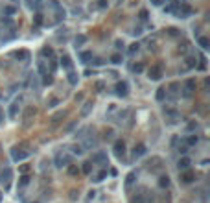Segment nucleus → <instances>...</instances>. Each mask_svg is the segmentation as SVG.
Returning <instances> with one entry per match:
<instances>
[{"label": "nucleus", "instance_id": "4468645a", "mask_svg": "<svg viewBox=\"0 0 210 203\" xmlns=\"http://www.w3.org/2000/svg\"><path fill=\"white\" fill-rule=\"evenodd\" d=\"M159 185H161L162 188H164V186H168V185H170V179H168V175H162V177H161V181H159Z\"/></svg>", "mask_w": 210, "mask_h": 203}, {"label": "nucleus", "instance_id": "412c9836", "mask_svg": "<svg viewBox=\"0 0 210 203\" xmlns=\"http://www.w3.org/2000/svg\"><path fill=\"white\" fill-rule=\"evenodd\" d=\"M83 172L85 174H91V162H83Z\"/></svg>", "mask_w": 210, "mask_h": 203}, {"label": "nucleus", "instance_id": "dca6fc26", "mask_svg": "<svg viewBox=\"0 0 210 203\" xmlns=\"http://www.w3.org/2000/svg\"><path fill=\"white\" fill-rule=\"evenodd\" d=\"M17 107H19V102H15V104L11 105V109H9V115H11V118L15 115H17Z\"/></svg>", "mask_w": 210, "mask_h": 203}, {"label": "nucleus", "instance_id": "cd10ccee", "mask_svg": "<svg viewBox=\"0 0 210 203\" xmlns=\"http://www.w3.org/2000/svg\"><path fill=\"white\" fill-rule=\"evenodd\" d=\"M133 70H135V72H142V70H144V65H135Z\"/></svg>", "mask_w": 210, "mask_h": 203}, {"label": "nucleus", "instance_id": "e433bc0d", "mask_svg": "<svg viewBox=\"0 0 210 203\" xmlns=\"http://www.w3.org/2000/svg\"><path fill=\"white\" fill-rule=\"evenodd\" d=\"M0 120H2V111H0Z\"/></svg>", "mask_w": 210, "mask_h": 203}, {"label": "nucleus", "instance_id": "423d86ee", "mask_svg": "<svg viewBox=\"0 0 210 203\" xmlns=\"http://www.w3.org/2000/svg\"><path fill=\"white\" fill-rule=\"evenodd\" d=\"M146 146H144V144H138L137 146V148H135V157H140V155H144V153H146Z\"/></svg>", "mask_w": 210, "mask_h": 203}, {"label": "nucleus", "instance_id": "20e7f679", "mask_svg": "<svg viewBox=\"0 0 210 203\" xmlns=\"http://www.w3.org/2000/svg\"><path fill=\"white\" fill-rule=\"evenodd\" d=\"M61 67H63V68L72 70V61H70L68 55H63V57H61Z\"/></svg>", "mask_w": 210, "mask_h": 203}, {"label": "nucleus", "instance_id": "9b49d317", "mask_svg": "<svg viewBox=\"0 0 210 203\" xmlns=\"http://www.w3.org/2000/svg\"><path fill=\"white\" fill-rule=\"evenodd\" d=\"M122 61H124V57H122V55H120V54H114L113 57H111V63H114V65L122 63Z\"/></svg>", "mask_w": 210, "mask_h": 203}, {"label": "nucleus", "instance_id": "ddd939ff", "mask_svg": "<svg viewBox=\"0 0 210 203\" xmlns=\"http://www.w3.org/2000/svg\"><path fill=\"white\" fill-rule=\"evenodd\" d=\"M28 183H30V175H22L21 181H19V186H26Z\"/></svg>", "mask_w": 210, "mask_h": 203}, {"label": "nucleus", "instance_id": "7c9ffc66", "mask_svg": "<svg viewBox=\"0 0 210 203\" xmlns=\"http://www.w3.org/2000/svg\"><path fill=\"white\" fill-rule=\"evenodd\" d=\"M186 151H188V148H186V146H183V148H179V153H183V155H184Z\"/></svg>", "mask_w": 210, "mask_h": 203}, {"label": "nucleus", "instance_id": "0eeeda50", "mask_svg": "<svg viewBox=\"0 0 210 203\" xmlns=\"http://www.w3.org/2000/svg\"><path fill=\"white\" fill-rule=\"evenodd\" d=\"M164 98H166V89H164V87H161V89L157 90V100H159V102H162Z\"/></svg>", "mask_w": 210, "mask_h": 203}, {"label": "nucleus", "instance_id": "c756f323", "mask_svg": "<svg viewBox=\"0 0 210 203\" xmlns=\"http://www.w3.org/2000/svg\"><path fill=\"white\" fill-rule=\"evenodd\" d=\"M188 142H190V144H196V142H197V137H190Z\"/></svg>", "mask_w": 210, "mask_h": 203}, {"label": "nucleus", "instance_id": "c9c22d12", "mask_svg": "<svg viewBox=\"0 0 210 203\" xmlns=\"http://www.w3.org/2000/svg\"><path fill=\"white\" fill-rule=\"evenodd\" d=\"M28 170H30V166H28V164H24L22 168H21V172H28Z\"/></svg>", "mask_w": 210, "mask_h": 203}, {"label": "nucleus", "instance_id": "aec40b11", "mask_svg": "<svg viewBox=\"0 0 210 203\" xmlns=\"http://www.w3.org/2000/svg\"><path fill=\"white\" fill-rule=\"evenodd\" d=\"M91 57H92V54H91V52H83V54H81L83 63H87V59H91Z\"/></svg>", "mask_w": 210, "mask_h": 203}, {"label": "nucleus", "instance_id": "b1692460", "mask_svg": "<svg viewBox=\"0 0 210 203\" xmlns=\"http://www.w3.org/2000/svg\"><path fill=\"white\" fill-rule=\"evenodd\" d=\"M135 52H138V44H137V43L131 44V48H129V54H131V55H133Z\"/></svg>", "mask_w": 210, "mask_h": 203}, {"label": "nucleus", "instance_id": "72a5a7b5", "mask_svg": "<svg viewBox=\"0 0 210 203\" xmlns=\"http://www.w3.org/2000/svg\"><path fill=\"white\" fill-rule=\"evenodd\" d=\"M35 22H37V24L43 22V17H41V15H37V17H35Z\"/></svg>", "mask_w": 210, "mask_h": 203}, {"label": "nucleus", "instance_id": "a211bd4d", "mask_svg": "<svg viewBox=\"0 0 210 203\" xmlns=\"http://www.w3.org/2000/svg\"><path fill=\"white\" fill-rule=\"evenodd\" d=\"M103 159H107V155H105V153H96V155H92V161H103Z\"/></svg>", "mask_w": 210, "mask_h": 203}, {"label": "nucleus", "instance_id": "f8f14e48", "mask_svg": "<svg viewBox=\"0 0 210 203\" xmlns=\"http://www.w3.org/2000/svg\"><path fill=\"white\" fill-rule=\"evenodd\" d=\"M194 85H196V81H194V79H188V81H186V96H188L190 93H192Z\"/></svg>", "mask_w": 210, "mask_h": 203}, {"label": "nucleus", "instance_id": "7ed1b4c3", "mask_svg": "<svg viewBox=\"0 0 210 203\" xmlns=\"http://www.w3.org/2000/svg\"><path fill=\"white\" fill-rule=\"evenodd\" d=\"M116 93H118V96H126L127 94V83L126 81H122V83L116 85Z\"/></svg>", "mask_w": 210, "mask_h": 203}, {"label": "nucleus", "instance_id": "c85d7f7f", "mask_svg": "<svg viewBox=\"0 0 210 203\" xmlns=\"http://www.w3.org/2000/svg\"><path fill=\"white\" fill-rule=\"evenodd\" d=\"M57 104H59V100H52V102H50V105H48V107H56Z\"/></svg>", "mask_w": 210, "mask_h": 203}, {"label": "nucleus", "instance_id": "473e14b6", "mask_svg": "<svg viewBox=\"0 0 210 203\" xmlns=\"http://www.w3.org/2000/svg\"><path fill=\"white\" fill-rule=\"evenodd\" d=\"M151 2L155 4V6H161V4H162V2H166V0H151Z\"/></svg>", "mask_w": 210, "mask_h": 203}, {"label": "nucleus", "instance_id": "f03ea898", "mask_svg": "<svg viewBox=\"0 0 210 203\" xmlns=\"http://www.w3.org/2000/svg\"><path fill=\"white\" fill-rule=\"evenodd\" d=\"M124 148H126V142H124V140H116V144H114V151H116L118 157L124 155V151H126Z\"/></svg>", "mask_w": 210, "mask_h": 203}, {"label": "nucleus", "instance_id": "1a4fd4ad", "mask_svg": "<svg viewBox=\"0 0 210 203\" xmlns=\"http://www.w3.org/2000/svg\"><path fill=\"white\" fill-rule=\"evenodd\" d=\"M181 179H183L184 183H192V181H194V174H192V172H186V174H184Z\"/></svg>", "mask_w": 210, "mask_h": 203}, {"label": "nucleus", "instance_id": "bb28decb", "mask_svg": "<svg viewBox=\"0 0 210 203\" xmlns=\"http://www.w3.org/2000/svg\"><path fill=\"white\" fill-rule=\"evenodd\" d=\"M133 203H144V197H142V194H138L137 197L133 200Z\"/></svg>", "mask_w": 210, "mask_h": 203}, {"label": "nucleus", "instance_id": "393cba45", "mask_svg": "<svg viewBox=\"0 0 210 203\" xmlns=\"http://www.w3.org/2000/svg\"><path fill=\"white\" fill-rule=\"evenodd\" d=\"M91 107H92V105H91V104H85V109L81 111V115L85 116V115H87V113H89V111H91Z\"/></svg>", "mask_w": 210, "mask_h": 203}, {"label": "nucleus", "instance_id": "9d476101", "mask_svg": "<svg viewBox=\"0 0 210 203\" xmlns=\"http://www.w3.org/2000/svg\"><path fill=\"white\" fill-rule=\"evenodd\" d=\"M68 174H70V175H78V174H79V168H78L76 164H70V166H68Z\"/></svg>", "mask_w": 210, "mask_h": 203}, {"label": "nucleus", "instance_id": "2f4dec72", "mask_svg": "<svg viewBox=\"0 0 210 203\" xmlns=\"http://www.w3.org/2000/svg\"><path fill=\"white\" fill-rule=\"evenodd\" d=\"M140 19H148V11H144V9H142V11H140Z\"/></svg>", "mask_w": 210, "mask_h": 203}, {"label": "nucleus", "instance_id": "5701e85b", "mask_svg": "<svg viewBox=\"0 0 210 203\" xmlns=\"http://www.w3.org/2000/svg\"><path fill=\"white\" fill-rule=\"evenodd\" d=\"M199 44H201L203 48H208V41L205 39V37H201V39H199Z\"/></svg>", "mask_w": 210, "mask_h": 203}, {"label": "nucleus", "instance_id": "4be33fe9", "mask_svg": "<svg viewBox=\"0 0 210 203\" xmlns=\"http://www.w3.org/2000/svg\"><path fill=\"white\" fill-rule=\"evenodd\" d=\"M72 153H76V155H81V153H83V150H81V146H74V150H72Z\"/></svg>", "mask_w": 210, "mask_h": 203}, {"label": "nucleus", "instance_id": "f704fd0d", "mask_svg": "<svg viewBox=\"0 0 210 203\" xmlns=\"http://www.w3.org/2000/svg\"><path fill=\"white\" fill-rule=\"evenodd\" d=\"M96 89H98V90L103 89V83H102V81H98V83H96Z\"/></svg>", "mask_w": 210, "mask_h": 203}, {"label": "nucleus", "instance_id": "2eb2a0df", "mask_svg": "<svg viewBox=\"0 0 210 203\" xmlns=\"http://www.w3.org/2000/svg\"><path fill=\"white\" fill-rule=\"evenodd\" d=\"M135 177H137V174H135V172H131V174L127 175V179H126V185H127V186H129V185H131V183L135 181Z\"/></svg>", "mask_w": 210, "mask_h": 203}, {"label": "nucleus", "instance_id": "a878e982", "mask_svg": "<svg viewBox=\"0 0 210 203\" xmlns=\"http://www.w3.org/2000/svg\"><path fill=\"white\" fill-rule=\"evenodd\" d=\"M85 41H87V37H85V35H79V37L76 39V44H81V43H85Z\"/></svg>", "mask_w": 210, "mask_h": 203}, {"label": "nucleus", "instance_id": "6e6552de", "mask_svg": "<svg viewBox=\"0 0 210 203\" xmlns=\"http://www.w3.org/2000/svg\"><path fill=\"white\" fill-rule=\"evenodd\" d=\"M105 177H107V170H102V172H100V174H98L96 177H94V181H96V183H100V181H103Z\"/></svg>", "mask_w": 210, "mask_h": 203}, {"label": "nucleus", "instance_id": "39448f33", "mask_svg": "<svg viewBox=\"0 0 210 203\" xmlns=\"http://www.w3.org/2000/svg\"><path fill=\"white\" fill-rule=\"evenodd\" d=\"M179 170H188L190 168V159H188V157H183V159L181 161H179Z\"/></svg>", "mask_w": 210, "mask_h": 203}, {"label": "nucleus", "instance_id": "f3484780", "mask_svg": "<svg viewBox=\"0 0 210 203\" xmlns=\"http://www.w3.org/2000/svg\"><path fill=\"white\" fill-rule=\"evenodd\" d=\"M41 54H43V55H48V57H52V55H54V50H52V48H43Z\"/></svg>", "mask_w": 210, "mask_h": 203}, {"label": "nucleus", "instance_id": "6ab92c4d", "mask_svg": "<svg viewBox=\"0 0 210 203\" xmlns=\"http://www.w3.org/2000/svg\"><path fill=\"white\" fill-rule=\"evenodd\" d=\"M68 81H70L72 85H76V83H78V78H76V74H74V72H70V74H68Z\"/></svg>", "mask_w": 210, "mask_h": 203}, {"label": "nucleus", "instance_id": "f257e3e1", "mask_svg": "<svg viewBox=\"0 0 210 203\" xmlns=\"http://www.w3.org/2000/svg\"><path fill=\"white\" fill-rule=\"evenodd\" d=\"M162 76V67L161 65H155L153 68H149V78L151 79H159Z\"/></svg>", "mask_w": 210, "mask_h": 203}]
</instances>
